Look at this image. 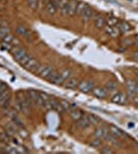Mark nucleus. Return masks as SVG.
<instances>
[{"label":"nucleus","instance_id":"c03bdc74","mask_svg":"<svg viewBox=\"0 0 138 154\" xmlns=\"http://www.w3.org/2000/svg\"><path fill=\"white\" fill-rule=\"evenodd\" d=\"M126 50H127V46H125V45H121V46H118V52H125Z\"/></svg>","mask_w":138,"mask_h":154},{"label":"nucleus","instance_id":"72a5a7b5","mask_svg":"<svg viewBox=\"0 0 138 154\" xmlns=\"http://www.w3.org/2000/svg\"><path fill=\"white\" fill-rule=\"evenodd\" d=\"M101 153H104V154H112L114 153V150H112L109 146H103L100 150Z\"/></svg>","mask_w":138,"mask_h":154},{"label":"nucleus","instance_id":"c85d7f7f","mask_svg":"<svg viewBox=\"0 0 138 154\" xmlns=\"http://www.w3.org/2000/svg\"><path fill=\"white\" fill-rule=\"evenodd\" d=\"M102 144L101 142V139H99V138H95L94 140H92L91 142H90V146L94 147V148H97V147H100Z\"/></svg>","mask_w":138,"mask_h":154},{"label":"nucleus","instance_id":"4be33fe9","mask_svg":"<svg viewBox=\"0 0 138 154\" xmlns=\"http://www.w3.org/2000/svg\"><path fill=\"white\" fill-rule=\"evenodd\" d=\"M87 116H88V118H89V121H90V123H91V125H95V126H97V125L100 123V118H99L97 115L90 113V114H88Z\"/></svg>","mask_w":138,"mask_h":154},{"label":"nucleus","instance_id":"9d476101","mask_svg":"<svg viewBox=\"0 0 138 154\" xmlns=\"http://www.w3.org/2000/svg\"><path fill=\"white\" fill-rule=\"evenodd\" d=\"M25 69H27L28 71H31V72H37V70H38V68L40 67V64L39 62L37 61V60H35L34 58H32V59L30 60L29 62H28L25 66H23Z\"/></svg>","mask_w":138,"mask_h":154},{"label":"nucleus","instance_id":"c756f323","mask_svg":"<svg viewBox=\"0 0 138 154\" xmlns=\"http://www.w3.org/2000/svg\"><path fill=\"white\" fill-rule=\"evenodd\" d=\"M55 1H56V4H57L58 9H60V10H61L62 8L64 7L65 5L69 2V0H55Z\"/></svg>","mask_w":138,"mask_h":154},{"label":"nucleus","instance_id":"a19ab883","mask_svg":"<svg viewBox=\"0 0 138 154\" xmlns=\"http://www.w3.org/2000/svg\"><path fill=\"white\" fill-rule=\"evenodd\" d=\"M6 89H8L7 84H6V83H4V82H2V83H1V85H0V95H1L2 93H4Z\"/></svg>","mask_w":138,"mask_h":154},{"label":"nucleus","instance_id":"39448f33","mask_svg":"<svg viewBox=\"0 0 138 154\" xmlns=\"http://www.w3.org/2000/svg\"><path fill=\"white\" fill-rule=\"evenodd\" d=\"M10 52H12V56H14V59L16 60V61H20V60H22L23 58H24L26 54H27V51H26V49L24 48V47H20V46H14L12 47V49H10Z\"/></svg>","mask_w":138,"mask_h":154},{"label":"nucleus","instance_id":"2eb2a0df","mask_svg":"<svg viewBox=\"0 0 138 154\" xmlns=\"http://www.w3.org/2000/svg\"><path fill=\"white\" fill-rule=\"evenodd\" d=\"M16 32H17L18 34L24 36L25 38H27V39H31V38H32V33H31L26 27H24V26H18V27L16 28Z\"/></svg>","mask_w":138,"mask_h":154},{"label":"nucleus","instance_id":"de8ad7c7","mask_svg":"<svg viewBox=\"0 0 138 154\" xmlns=\"http://www.w3.org/2000/svg\"><path fill=\"white\" fill-rule=\"evenodd\" d=\"M135 124H133V122H129V127H134Z\"/></svg>","mask_w":138,"mask_h":154},{"label":"nucleus","instance_id":"7c9ffc66","mask_svg":"<svg viewBox=\"0 0 138 154\" xmlns=\"http://www.w3.org/2000/svg\"><path fill=\"white\" fill-rule=\"evenodd\" d=\"M116 82H114V81H108V82L106 83L105 87L108 89V91H116Z\"/></svg>","mask_w":138,"mask_h":154},{"label":"nucleus","instance_id":"2f4dec72","mask_svg":"<svg viewBox=\"0 0 138 154\" xmlns=\"http://www.w3.org/2000/svg\"><path fill=\"white\" fill-rule=\"evenodd\" d=\"M32 58H33V56H31V54H27L26 56H24V58H23L22 60H20V61H19V63H20L21 65H22V66H25V65H26V64H27L28 62L30 61V60L32 59Z\"/></svg>","mask_w":138,"mask_h":154},{"label":"nucleus","instance_id":"9b49d317","mask_svg":"<svg viewBox=\"0 0 138 154\" xmlns=\"http://www.w3.org/2000/svg\"><path fill=\"white\" fill-rule=\"evenodd\" d=\"M75 125H76L77 127H79V128L86 130V128H88V127L91 125V123H90L88 116H86V115H83V116H81L78 120H76V121H75Z\"/></svg>","mask_w":138,"mask_h":154},{"label":"nucleus","instance_id":"20e7f679","mask_svg":"<svg viewBox=\"0 0 138 154\" xmlns=\"http://www.w3.org/2000/svg\"><path fill=\"white\" fill-rule=\"evenodd\" d=\"M54 71H55L54 68H53V66H51V65H40V67L38 68V70H37V74H38V76H40L41 78L47 79V77H49Z\"/></svg>","mask_w":138,"mask_h":154},{"label":"nucleus","instance_id":"a18cd8bd","mask_svg":"<svg viewBox=\"0 0 138 154\" xmlns=\"http://www.w3.org/2000/svg\"><path fill=\"white\" fill-rule=\"evenodd\" d=\"M133 102H134V104H135V105L138 106V95H135L133 97Z\"/></svg>","mask_w":138,"mask_h":154},{"label":"nucleus","instance_id":"473e14b6","mask_svg":"<svg viewBox=\"0 0 138 154\" xmlns=\"http://www.w3.org/2000/svg\"><path fill=\"white\" fill-rule=\"evenodd\" d=\"M38 1L39 0H27V3L29 7H31L32 9H36L38 7Z\"/></svg>","mask_w":138,"mask_h":154},{"label":"nucleus","instance_id":"58836bf2","mask_svg":"<svg viewBox=\"0 0 138 154\" xmlns=\"http://www.w3.org/2000/svg\"><path fill=\"white\" fill-rule=\"evenodd\" d=\"M122 44L127 47H128L129 45H133V39H131V38H129V37L124 38V39L122 40Z\"/></svg>","mask_w":138,"mask_h":154},{"label":"nucleus","instance_id":"37998d69","mask_svg":"<svg viewBox=\"0 0 138 154\" xmlns=\"http://www.w3.org/2000/svg\"><path fill=\"white\" fill-rule=\"evenodd\" d=\"M133 45H136V46H138V34H135L133 36Z\"/></svg>","mask_w":138,"mask_h":154},{"label":"nucleus","instance_id":"423d86ee","mask_svg":"<svg viewBox=\"0 0 138 154\" xmlns=\"http://www.w3.org/2000/svg\"><path fill=\"white\" fill-rule=\"evenodd\" d=\"M10 101H12V99H10V91L9 88H8L4 93H2L0 95V107L4 108V109L9 108Z\"/></svg>","mask_w":138,"mask_h":154},{"label":"nucleus","instance_id":"6ab92c4d","mask_svg":"<svg viewBox=\"0 0 138 154\" xmlns=\"http://www.w3.org/2000/svg\"><path fill=\"white\" fill-rule=\"evenodd\" d=\"M83 115H85L84 111L78 109V108H74V109H72V110L70 111V117H71L74 121L78 120Z\"/></svg>","mask_w":138,"mask_h":154},{"label":"nucleus","instance_id":"b1692460","mask_svg":"<svg viewBox=\"0 0 138 154\" xmlns=\"http://www.w3.org/2000/svg\"><path fill=\"white\" fill-rule=\"evenodd\" d=\"M27 95H29V98L34 102V104L36 103L37 99L39 98V91H33V89H30V91H27Z\"/></svg>","mask_w":138,"mask_h":154},{"label":"nucleus","instance_id":"09e8293b","mask_svg":"<svg viewBox=\"0 0 138 154\" xmlns=\"http://www.w3.org/2000/svg\"><path fill=\"white\" fill-rule=\"evenodd\" d=\"M134 81H135V83L138 85V76H136V77H135V80H134Z\"/></svg>","mask_w":138,"mask_h":154},{"label":"nucleus","instance_id":"a211bd4d","mask_svg":"<svg viewBox=\"0 0 138 154\" xmlns=\"http://www.w3.org/2000/svg\"><path fill=\"white\" fill-rule=\"evenodd\" d=\"M78 82L79 81L77 80V78L75 77H70L68 78L66 81L64 82V87L65 88H68V89H73V88H76L77 85H78Z\"/></svg>","mask_w":138,"mask_h":154},{"label":"nucleus","instance_id":"4c0bfd02","mask_svg":"<svg viewBox=\"0 0 138 154\" xmlns=\"http://www.w3.org/2000/svg\"><path fill=\"white\" fill-rule=\"evenodd\" d=\"M35 105H36L38 108H40V109H45V101H43V99H42L40 95H39V98L37 99Z\"/></svg>","mask_w":138,"mask_h":154},{"label":"nucleus","instance_id":"bb28decb","mask_svg":"<svg viewBox=\"0 0 138 154\" xmlns=\"http://www.w3.org/2000/svg\"><path fill=\"white\" fill-rule=\"evenodd\" d=\"M3 149H1V151L4 152V153H20V150H18L15 147H10V146H4L2 147Z\"/></svg>","mask_w":138,"mask_h":154},{"label":"nucleus","instance_id":"e433bc0d","mask_svg":"<svg viewBox=\"0 0 138 154\" xmlns=\"http://www.w3.org/2000/svg\"><path fill=\"white\" fill-rule=\"evenodd\" d=\"M86 5H87L86 3L83 2V1H78V3H77V7H76V15H80L81 10L84 9Z\"/></svg>","mask_w":138,"mask_h":154},{"label":"nucleus","instance_id":"4468645a","mask_svg":"<svg viewBox=\"0 0 138 154\" xmlns=\"http://www.w3.org/2000/svg\"><path fill=\"white\" fill-rule=\"evenodd\" d=\"M109 130H110L111 134H114V136L118 138H127L128 137V134L124 132L123 130L118 128V126H116V125H114V124H111L110 126H109Z\"/></svg>","mask_w":138,"mask_h":154},{"label":"nucleus","instance_id":"1a4fd4ad","mask_svg":"<svg viewBox=\"0 0 138 154\" xmlns=\"http://www.w3.org/2000/svg\"><path fill=\"white\" fill-rule=\"evenodd\" d=\"M47 80L51 83H53V84H57V85L64 84V82H65V81L63 80V78L61 77L59 72H56V71H54L49 77H47Z\"/></svg>","mask_w":138,"mask_h":154},{"label":"nucleus","instance_id":"f8f14e48","mask_svg":"<svg viewBox=\"0 0 138 154\" xmlns=\"http://www.w3.org/2000/svg\"><path fill=\"white\" fill-rule=\"evenodd\" d=\"M58 10L57 4L55 0H47V5H45V11L49 13V15H54Z\"/></svg>","mask_w":138,"mask_h":154},{"label":"nucleus","instance_id":"dca6fc26","mask_svg":"<svg viewBox=\"0 0 138 154\" xmlns=\"http://www.w3.org/2000/svg\"><path fill=\"white\" fill-rule=\"evenodd\" d=\"M94 23H95V27L98 29L105 27L106 25V19L104 15H97L96 17H94Z\"/></svg>","mask_w":138,"mask_h":154},{"label":"nucleus","instance_id":"ea45409f","mask_svg":"<svg viewBox=\"0 0 138 154\" xmlns=\"http://www.w3.org/2000/svg\"><path fill=\"white\" fill-rule=\"evenodd\" d=\"M1 46H2V48L4 49V50H10L12 49V44L10 43H7V42H3L1 41Z\"/></svg>","mask_w":138,"mask_h":154},{"label":"nucleus","instance_id":"f03ea898","mask_svg":"<svg viewBox=\"0 0 138 154\" xmlns=\"http://www.w3.org/2000/svg\"><path fill=\"white\" fill-rule=\"evenodd\" d=\"M110 101L118 105H126L128 103V95L123 91H118L111 97Z\"/></svg>","mask_w":138,"mask_h":154},{"label":"nucleus","instance_id":"f3484780","mask_svg":"<svg viewBox=\"0 0 138 154\" xmlns=\"http://www.w3.org/2000/svg\"><path fill=\"white\" fill-rule=\"evenodd\" d=\"M104 29H105L106 34H108L111 37H116L121 34V32H120V30L118 29L116 26H108V25H106Z\"/></svg>","mask_w":138,"mask_h":154},{"label":"nucleus","instance_id":"6e6552de","mask_svg":"<svg viewBox=\"0 0 138 154\" xmlns=\"http://www.w3.org/2000/svg\"><path fill=\"white\" fill-rule=\"evenodd\" d=\"M94 15H95V12H94L93 8H92L91 6H89L88 4L85 6V8L81 10V12H80V17L84 21L92 20L94 17Z\"/></svg>","mask_w":138,"mask_h":154},{"label":"nucleus","instance_id":"a878e982","mask_svg":"<svg viewBox=\"0 0 138 154\" xmlns=\"http://www.w3.org/2000/svg\"><path fill=\"white\" fill-rule=\"evenodd\" d=\"M9 27L6 26V25H2L1 27H0V39H2L3 37L6 36V35L9 33Z\"/></svg>","mask_w":138,"mask_h":154},{"label":"nucleus","instance_id":"49530a36","mask_svg":"<svg viewBox=\"0 0 138 154\" xmlns=\"http://www.w3.org/2000/svg\"><path fill=\"white\" fill-rule=\"evenodd\" d=\"M132 58H134V59L138 60V50H137V51H135V52H133V54H132Z\"/></svg>","mask_w":138,"mask_h":154},{"label":"nucleus","instance_id":"f257e3e1","mask_svg":"<svg viewBox=\"0 0 138 154\" xmlns=\"http://www.w3.org/2000/svg\"><path fill=\"white\" fill-rule=\"evenodd\" d=\"M78 1L76 0H70L64 7L61 9V12L64 15H76V7Z\"/></svg>","mask_w":138,"mask_h":154},{"label":"nucleus","instance_id":"7ed1b4c3","mask_svg":"<svg viewBox=\"0 0 138 154\" xmlns=\"http://www.w3.org/2000/svg\"><path fill=\"white\" fill-rule=\"evenodd\" d=\"M94 87H95V83L93 80H81L79 81L78 85H77V88L79 91L86 93H91L94 89Z\"/></svg>","mask_w":138,"mask_h":154},{"label":"nucleus","instance_id":"c9c22d12","mask_svg":"<svg viewBox=\"0 0 138 154\" xmlns=\"http://www.w3.org/2000/svg\"><path fill=\"white\" fill-rule=\"evenodd\" d=\"M14 38H15V36H14V35L12 34V33H8L7 35H6V36H4L2 38V41L3 42H7V43H12V40H14Z\"/></svg>","mask_w":138,"mask_h":154},{"label":"nucleus","instance_id":"8fccbe9b","mask_svg":"<svg viewBox=\"0 0 138 154\" xmlns=\"http://www.w3.org/2000/svg\"><path fill=\"white\" fill-rule=\"evenodd\" d=\"M2 21H1V20H0V27H1V26H2Z\"/></svg>","mask_w":138,"mask_h":154},{"label":"nucleus","instance_id":"79ce46f5","mask_svg":"<svg viewBox=\"0 0 138 154\" xmlns=\"http://www.w3.org/2000/svg\"><path fill=\"white\" fill-rule=\"evenodd\" d=\"M10 44H12V47H14V46H20V45H21L20 41H19V40H18L17 38H16V37L14 38V40H12V43H10Z\"/></svg>","mask_w":138,"mask_h":154},{"label":"nucleus","instance_id":"412c9836","mask_svg":"<svg viewBox=\"0 0 138 154\" xmlns=\"http://www.w3.org/2000/svg\"><path fill=\"white\" fill-rule=\"evenodd\" d=\"M116 26L121 33H127V32L131 31V26L127 22H118Z\"/></svg>","mask_w":138,"mask_h":154},{"label":"nucleus","instance_id":"aec40b11","mask_svg":"<svg viewBox=\"0 0 138 154\" xmlns=\"http://www.w3.org/2000/svg\"><path fill=\"white\" fill-rule=\"evenodd\" d=\"M51 103H52V108L54 109V110H56L59 113H64L65 112L64 109H63V107H62L61 104H60V101H58L57 99L51 98Z\"/></svg>","mask_w":138,"mask_h":154},{"label":"nucleus","instance_id":"3c124183","mask_svg":"<svg viewBox=\"0 0 138 154\" xmlns=\"http://www.w3.org/2000/svg\"><path fill=\"white\" fill-rule=\"evenodd\" d=\"M1 83H2V81H0V85H1Z\"/></svg>","mask_w":138,"mask_h":154},{"label":"nucleus","instance_id":"5701e85b","mask_svg":"<svg viewBox=\"0 0 138 154\" xmlns=\"http://www.w3.org/2000/svg\"><path fill=\"white\" fill-rule=\"evenodd\" d=\"M60 104H61V106L63 107L65 112H70V111L72 110V108H73L72 106H74V105H72L71 103H69L68 101H66V100H60Z\"/></svg>","mask_w":138,"mask_h":154},{"label":"nucleus","instance_id":"ddd939ff","mask_svg":"<svg viewBox=\"0 0 138 154\" xmlns=\"http://www.w3.org/2000/svg\"><path fill=\"white\" fill-rule=\"evenodd\" d=\"M137 84L135 83L134 80H128L127 81V93L130 97H134L136 95V91H137Z\"/></svg>","mask_w":138,"mask_h":154},{"label":"nucleus","instance_id":"f704fd0d","mask_svg":"<svg viewBox=\"0 0 138 154\" xmlns=\"http://www.w3.org/2000/svg\"><path fill=\"white\" fill-rule=\"evenodd\" d=\"M94 136H95V138L102 139V138H103V132H102V127H97L96 130H94Z\"/></svg>","mask_w":138,"mask_h":154},{"label":"nucleus","instance_id":"cd10ccee","mask_svg":"<svg viewBox=\"0 0 138 154\" xmlns=\"http://www.w3.org/2000/svg\"><path fill=\"white\" fill-rule=\"evenodd\" d=\"M118 23V19L112 17V15H109V17H107V19H106V25H108V26H116Z\"/></svg>","mask_w":138,"mask_h":154},{"label":"nucleus","instance_id":"393cba45","mask_svg":"<svg viewBox=\"0 0 138 154\" xmlns=\"http://www.w3.org/2000/svg\"><path fill=\"white\" fill-rule=\"evenodd\" d=\"M72 74V71H71V69H69V68H66L64 69L63 71L60 72V75H61V77L63 78V80L66 81L68 78H70V76H71Z\"/></svg>","mask_w":138,"mask_h":154},{"label":"nucleus","instance_id":"0eeeda50","mask_svg":"<svg viewBox=\"0 0 138 154\" xmlns=\"http://www.w3.org/2000/svg\"><path fill=\"white\" fill-rule=\"evenodd\" d=\"M94 97H96L98 99H104L108 95V89L105 86H95L94 89L92 91Z\"/></svg>","mask_w":138,"mask_h":154}]
</instances>
